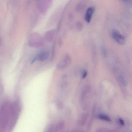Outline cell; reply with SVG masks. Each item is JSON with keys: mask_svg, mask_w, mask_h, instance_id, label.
I'll return each mask as SVG.
<instances>
[{"mask_svg": "<svg viewBox=\"0 0 132 132\" xmlns=\"http://www.w3.org/2000/svg\"><path fill=\"white\" fill-rule=\"evenodd\" d=\"M65 127L64 122L63 121H61L59 122L57 125L55 126L56 127V131H59V130H62Z\"/></svg>", "mask_w": 132, "mask_h": 132, "instance_id": "ba28073f", "label": "cell"}, {"mask_svg": "<svg viewBox=\"0 0 132 132\" xmlns=\"http://www.w3.org/2000/svg\"><path fill=\"white\" fill-rule=\"evenodd\" d=\"M121 1H122L123 2H125V3H127V2H128L129 0H121Z\"/></svg>", "mask_w": 132, "mask_h": 132, "instance_id": "2e32d148", "label": "cell"}, {"mask_svg": "<svg viewBox=\"0 0 132 132\" xmlns=\"http://www.w3.org/2000/svg\"><path fill=\"white\" fill-rule=\"evenodd\" d=\"M112 36L113 38L120 44H123L126 42L125 37L117 30H113L112 31Z\"/></svg>", "mask_w": 132, "mask_h": 132, "instance_id": "7a4b0ae2", "label": "cell"}, {"mask_svg": "<svg viewBox=\"0 0 132 132\" xmlns=\"http://www.w3.org/2000/svg\"><path fill=\"white\" fill-rule=\"evenodd\" d=\"M72 61V59L69 55H66L64 59L60 62L57 65V69L59 70H63L68 66Z\"/></svg>", "mask_w": 132, "mask_h": 132, "instance_id": "6da1fadb", "label": "cell"}, {"mask_svg": "<svg viewBox=\"0 0 132 132\" xmlns=\"http://www.w3.org/2000/svg\"><path fill=\"white\" fill-rule=\"evenodd\" d=\"M88 118V115L86 113H83L81 115L80 119L79 120L78 123L81 126H83L86 122Z\"/></svg>", "mask_w": 132, "mask_h": 132, "instance_id": "8992f818", "label": "cell"}, {"mask_svg": "<svg viewBox=\"0 0 132 132\" xmlns=\"http://www.w3.org/2000/svg\"><path fill=\"white\" fill-rule=\"evenodd\" d=\"M119 78L120 81V82L121 84L123 86L126 87L127 85V81L126 80L125 78L122 75H120L119 76Z\"/></svg>", "mask_w": 132, "mask_h": 132, "instance_id": "9c48e42d", "label": "cell"}, {"mask_svg": "<svg viewBox=\"0 0 132 132\" xmlns=\"http://www.w3.org/2000/svg\"><path fill=\"white\" fill-rule=\"evenodd\" d=\"M119 123L122 126H124L125 125V123H124V120L122 119L121 118H119Z\"/></svg>", "mask_w": 132, "mask_h": 132, "instance_id": "4fadbf2b", "label": "cell"}, {"mask_svg": "<svg viewBox=\"0 0 132 132\" xmlns=\"http://www.w3.org/2000/svg\"><path fill=\"white\" fill-rule=\"evenodd\" d=\"M109 131L107 129H105V128H101V129H99V130H98L97 131L98 132H106V131Z\"/></svg>", "mask_w": 132, "mask_h": 132, "instance_id": "5bb4252c", "label": "cell"}, {"mask_svg": "<svg viewBox=\"0 0 132 132\" xmlns=\"http://www.w3.org/2000/svg\"><path fill=\"white\" fill-rule=\"evenodd\" d=\"M56 105H57V108H58L59 109L61 110L62 109H63V103H62V102L60 101V100L57 101V103H56Z\"/></svg>", "mask_w": 132, "mask_h": 132, "instance_id": "8fae6325", "label": "cell"}, {"mask_svg": "<svg viewBox=\"0 0 132 132\" xmlns=\"http://www.w3.org/2000/svg\"><path fill=\"white\" fill-rule=\"evenodd\" d=\"M98 117L100 119L106 121V122H110L111 120L110 117L107 115H106V114H99L98 116Z\"/></svg>", "mask_w": 132, "mask_h": 132, "instance_id": "52a82bcc", "label": "cell"}, {"mask_svg": "<svg viewBox=\"0 0 132 132\" xmlns=\"http://www.w3.org/2000/svg\"><path fill=\"white\" fill-rule=\"evenodd\" d=\"M66 78H67V76H65V75L63 76L62 77V79L64 80V81H62L61 83V86L62 88H64L67 86V82L66 81H65V79H66Z\"/></svg>", "mask_w": 132, "mask_h": 132, "instance_id": "30bf717a", "label": "cell"}, {"mask_svg": "<svg viewBox=\"0 0 132 132\" xmlns=\"http://www.w3.org/2000/svg\"><path fill=\"white\" fill-rule=\"evenodd\" d=\"M102 52L104 56L105 57H106V56H107V52H106V51L105 48H103Z\"/></svg>", "mask_w": 132, "mask_h": 132, "instance_id": "9a60e30c", "label": "cell"}, {"mask_svg": "<svg viewBox=\"0 0 132 132\" xmlns=\"http://www.w3.org/2000/svg\"><path fill=\"white\" fill-rule=\"evenodd\" d=\"M48 56H49V52L47 51H44L41 52L32 59L31 63L32 64L37 60L40 61H45L48 58Z\"/></svg>", "mask_w": 132, "mask_h": 132, "instance_id": "3957f363", "label": "cell"}, {"mask_svg": "<svg viewBox=\"0 0 132 132\" xmlns=\"http://www.w3.org/2000/svg\"><path fill=\"white\" fill-rule=\"evenodd\" d=\"M88 74V72L86 70H84L82 72V79H85L87 76Z\"/></svg>", "mask_w": 132, "mask_h": 132, "instance_id": "7c38bea8", "label": "cell"}, {"mask_svg": "<svg viewBox=\"0 0 132 132\" xmlns=\"http://www.w3.org/2000/svg\"><path fill=\"white\" fill-rule=\"evenodd\" d=\"M95 8L93 7H91L87 9L85 16V20L87 23H90Z\"/></svg>", "mask_w": 132, "mask_h": 132, "instance_id": "277c9868", "label": "cell"}, {"mask_svg": "<svg viewBox=\"0 0 132 132\" xmlns=\"http://www.w3.org/2000/svg\"><path fill=\"white\" fill-rule=\"evenodd\" d=\"M90 89V86H85L83 88L82 92L81 95V101L82 104L84 103L85 98L86 97V95L89 92Z\"/></svg>", "mask_w": 132, "mask_h": 132, "instance_id": "5b68a950", "label": "cell"}]
</instances>
